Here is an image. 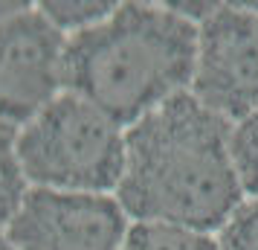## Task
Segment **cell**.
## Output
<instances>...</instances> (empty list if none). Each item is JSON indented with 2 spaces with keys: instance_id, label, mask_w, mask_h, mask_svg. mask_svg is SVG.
I'll list each match as a JSON object with an SVG mask.
<instances>
[{
  "instance_id": "3957f363",
  "label": "cell",
  "mask_w": 258,
  "mask_h": 250,
  "mask_svg": "<svg viewBox=\"0 0 258 250\" xmlns=\"http://www.w3.org/2000/svg\"><path fill=\"white\" fill-rule=\"evenodd\" d=\"M18 160L38 189L116 195L125 175V128L64 90L18 131Z\"/></svg>"
},
{
  "instance_id": "6da1fadb",
  "label": "cell",
  "mask_w": 258,
  "mask_h": 250,
  "mask_svg": "<svg viewBox=\"0 0 258 250\" xmlns=\"http://www.w3.org/2000/svg\"><path fill=\"white\" fill-rule=\"evenodd\" d=\"M232 134V122L191 90L125 128V175L116 189L125 215L215 236L246 201Z\"/></svg>"
},
{
  "instance_id": "ba28073f",
  "label": "cell",
  "mask_w": 258,
  "mask_h": 250,
  "mask_svg": "<svg viewBox=\"0 0 258 250\" xmlns=\"http://www.w3.org/2000/svg\"><path fill=\"white\" fill-rule=\"evenodd\" d=\"M26 192V178L18 160V128L0 122V224L12 221Z\"/></svg>"
},
{
  "instance_id": "5b68a950",
  "label": "cell",
  "mask_w": 258,
  "mask_h": 250,
  "mask_svg": "<svg viewBox=\"0 0 258 250\" xmlns=\"http://www.w3.org/2000/svg\"><path fill=\"white\" fill-rule=\"evenodd\" d=\"M128 227L116 195L32 186L6 224V238L18 250H122Z\"/></svg>"
},
{
  "instance_id": "7c38bea8",
  "label": "cell",
  "mask_w": 258,
  "mask_h": 250,
  "mask_svg": "<svg viewBox=\"0 0 258 250\" xmlns=\"http://www.w3.org/2000/svg\"><path fill=\"white\" fill-rule=\"evenodd\" d=\"M29 9H32V3H26V0H0V24L29 12Z\"/></svg>"
},
{
  "instance_id": "30bf717a",
  "label": "cell",
  "mask_w": 258,
  "mask_h": 250,
  "mask_svg": "<svg viewBox=\"0 0 258 250\" xmlns=\"http://www.w3.org/2000/svg\"><path fill=\"white\" fill-rule=\"evenodd\" d=\"M232 155L246 198H258V114L235 125Z\"/></svg>"
},
{
  "instance_id": "8fae6325",
  "label": "cell",
  "mask_w": 258,
  "mask_h": 250,
  "mask_svg": "<svg viewBox=\"0 0 258 250\" xmlns=\"http://www.w3.org/2000/svg\"><path fill=\"white\" fill-rule=\"evenodd\" d=\"M215 238L218 250H258V198H246Z\"/></svg>"
},
{
  "instance_id": "7a4b0ae2",
  "label": "cell",
  "mask_w": 258,
  "mask_h": 250,
  "mask_svg": "<svg viewBox=\"0 0 258 250\" xmlns=\"http://www.w3.org/2000/svg\"><path fill=\"white\" fill-rule=\"evenodd\" d=\"M195 64L198 24L160 3H119L107 21L67 38L64 90L131 128L191 90Z\"/></svg>"
},
{
  "instance_id": "4fadbf2b",
  "label": "cell",
  "mask_w": 258,
  "mask_h": 250,
  "mask_svg": "<svg viewBox=\"0 0 258 250\" xmlns=\"http://www.w3.org/2000/svg\"><path fill=\"white\" fill-rule=\"evenodd\" d=\"M0 250H18V247L12 244V241L6 238V233H0Z\"/></svg>"
},
{
  "instance_id": "8992f818",
  "label": "cell",
  "mask_w": 258,
  "mask_h": 250,
  "mask_svg": "<svg viewBox=\"0 0 258 250\" xmlns=\"http://www.w3.org/2000/svg\"><path fill=\"white\" fill-rule=\"evenodd\" d=\"M64 47L38 6L0 24V122L21 131L64 93Z\"/></svg>"
},
{
  "instance_id": "9c48e42d",
  "label": "cell",
  "mask_w": 258,
  "mask_h": 250,
  "mask_svg": "<svg viewBox=\"0 0 258 250\" xmlns=\"http://www.w3.org/2000/svg\"><path fill=\"white\" fill-rule=\"evenodd\" d=\"M116 6L119 3H93V0H79V3H73V0H47V3H38V12L44 15L64 38H70L107 21L116 12Z\"/></svg>"
},
{
  "instance_id": "277c9868",
  "label": "cell",
  "mask_w": 258,
  "mask_h": 250,
  "mask_svg": "<svg viewBox=\"0 0 258 250\" xmlns=\"http://www.w3.org/2000/svg\"><path fill=\"white\" fill-rule=\"evenodd\" d=\"M191 93L232 125L258 114V3H218L198 26Z\"/></svg>"
},
{
  "instance_id": "52a82bcc",
  "label": "cell",
  "mask_w": 258,
  "mask_h": 250,
  "mask_svg": "<svg viewBox=\"0 0 258 250\" xmlns=\"http://www.w3.org/2000/svg\"><path fill=\"white\" fill-rule=\"evenodd\" d=\"M122 250H218V238L163 221H134Z\"/></svg>"
}]
</instances>
